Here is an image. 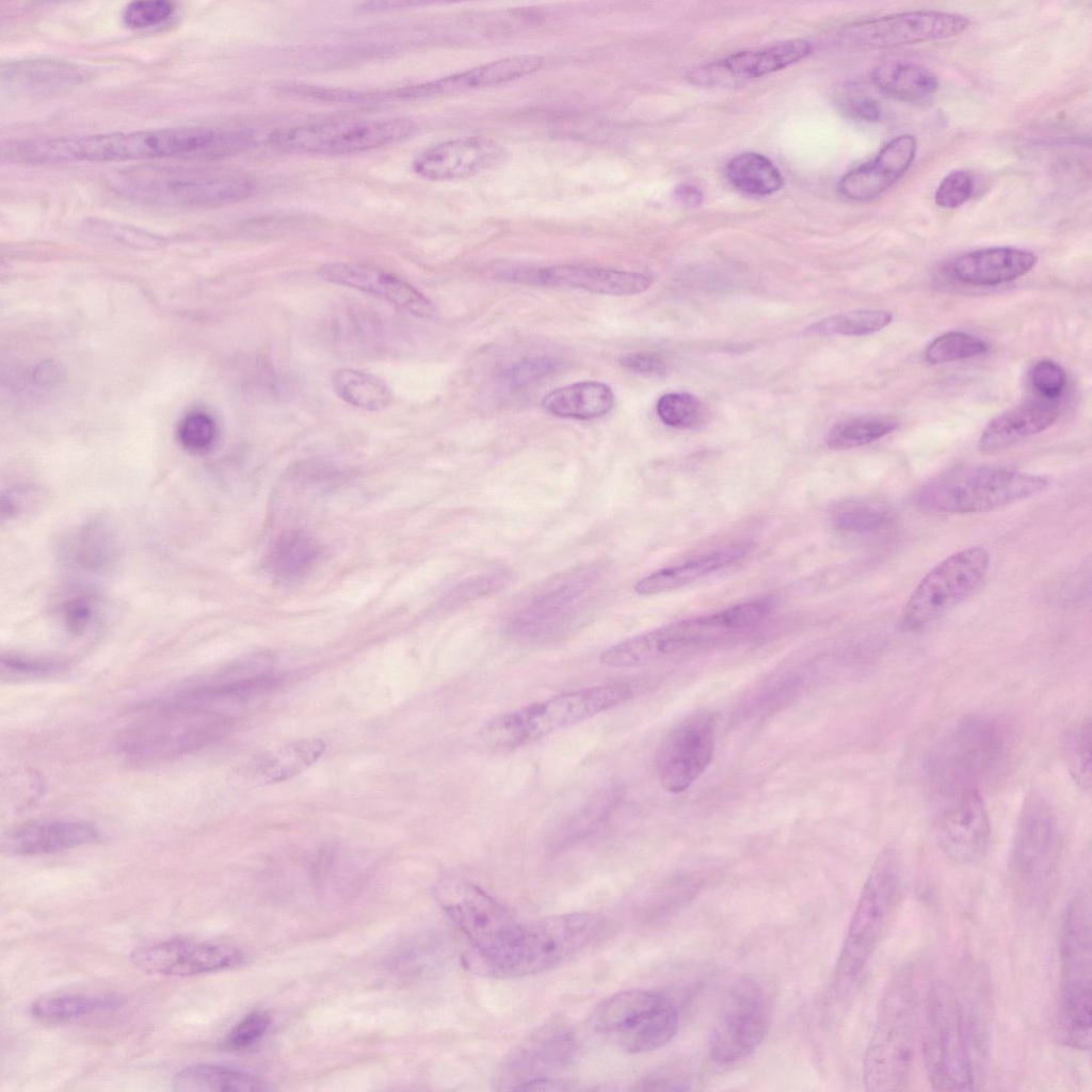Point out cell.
I'll return each mask as SVG.
<instances>
[{
    "label": "cell",
    "mask_w": 1092,
    "mask_h": 1092,
    "mask_svg": "<svg viewBox=\"0 0 1092 1092\" xmlns=\"http://www.w3.org/2000/svg\"><path fill=\"white\" fill-rule=\"evenodd\" d=\"M987 351V344L980 338L964 332L952 331L935 338L927 348L925 356L931 364H944L971 358Z\"/></svg>",
    "instance_id": "c3c4849f"
},
{
    "label": "cell",
    "mask_w": 1092,
    "mask_h": 1092,
    "mask_svg": "<svg viewBox=\"0 0 1092 1092\" xmlns=\"http://www.w3.org/2000/svg\"><path fill=\"white\" fill-rule=\"evenodd\" d=\"M504 278L551 287H569L608 295H631L647 290L652 279L641 273L582 264L508 270Z\"/></svg>",
    "instance_id": "d4e9b609"
},
{
    "label": "cell",
    "mask_w": 1092,
    "mask_h": 1092,
    "mask_svg": "<svg viewBox=\"0 0 1092 1092\" xmlns=\"http://www.w3.org/2000/svg\"><path fill=\"white\" fill-rule=\"evenodd\" d=\"M903 889L901 860L895 850L885 849L870 868L849 922L834 976V991L839 997L857 985L895 921Z\"/></svg>",
    "instance_id": "277c9868"
},
{
    "label": "cell",
    "mask_w": 1092,
    "mask_h": 1092,
    "mask_svg": "<svg viewBox=\"0 0 1092 1092\" xmlns=\"http://www.w3.org/2000/svg\"><path fill=\"white\" fill-rule=\"evenodd\" d=\"M916 151L917 141L914 135L905 133L892 139L872 160L848 172L840 179V194L855 202L877 198L905 174Z\"/></svg>",
    "instance_id": "83f0119b"
},
{
    "label": "cell",
    "mask_w": 1092,
    "mask_h": 1092,
    "mask_svg": "<svg viewBox=\"0 0 1092 1092\" xmlns=\"http://www.w3.org/2000/svg\"><path fill=\"white\" fill-rule=\"evenodd\" d=\"M990 567V553L971 546L952 553L919 581L900 613L899 626L905 632L927 628L963 601L981 583Z\"/></svg>",
    "instance_id": "2e32d148"
},
{
    "label": "cell",
    "mask_w": 1092,
    "mask_h": 1092,
    "mask_svg": "<svg viewBox=\"0 0 1092 1092\" xmlns=\"http://www.w3.org/2000/svg\"><path fill=\"white\" fill-rule=\"evenodd\" d=\"M1029 378L1035 391L1048 400L1059 398L1066 385L1063 368L1050 359L1035 363L1030 370Z\"/></svg>",
    "instance_id": "6f0895ef"
},
{
    "label": "cell",
    "mask_w": 1092,
    "mask_h": 1092,
    "mask_svg": "<svg viewBox=\"0 0 1092 1092\" xmlns=\"http://www.w3.org/2000/svg\"><path fill=\"white\" fill-rule=\"evenodd\" d=\"M770 609V601L756 599L678 621L611 645L599 660L610 668H635L707 647L754 626Z\"/></svg>",
    "instance_id": "52a82bcc"
},
{
    "label": "cell",
    "mask_w": 1092,
    "mask_h": 1092,
    "mask_svg": "<svg viewBox=\"0 0 1092 1092\" xmlns=\"http://www.w3.org/2000/svg\"><path fill=\"white\" fill-rule=\"evenodd\" d=\"M99 837L95 824L84 820H37L15 828L3 840V847L22 856L62 852L92 844Z\"/></svg>",
    "instance_id": "f546056e"
},
{
    "label": "cell",
    "mask_w": 1092,
    "mask_h": 1092,
    "mask_svg": "<svg viewBox=\"0 0 1092 1092\" xmlns=\"http://www.w3.org/2000/svg\"><path fill=\"white\" fill-rule=\"evenodd\" d=\"M270 1016L255 1011L242 1018L227 1034L223 1047L231 1050H243L258 1043L268 1031Z\"/></svg>",
    "instance_id": "11a10c76"
},
{
    "label": "cell",
    "mask_w": 1092,
    "mask_h": 1092,
    "mask_svg": "<svg viewBox=\"0 0 1092 1092\" xmlns=\"http://www.w3.org/2000/svg\"><path fill=\"white\" fill-rule=\"evenodd\" d=\"M325 751L321 739H300L261 755L255 764L260 784L287 781L309 768Z\"/></svg>",
    "instance_id": "f35d334b"
},
{
    "label": "cell",
    "mask_w": 1092,
    "mask_h": 1092,
    "mask_svg": "<svg viewBox=\"0 0 1092 1092\" xmlns=\"http://www.w3.org/2000/svg\"><path fill=\"white\" fill-rule=\"evenodd\" d=\"M621 365L636 373L646 375H661L668 369L667 362L656 353H633L625 355L620 360Z\"/></svg>",
    "instance_id": "91938a15"
},
{
    "label": "cell",
    "mask_w": 1092,
    "mask_h": 1092,
    "mask_svg": "<svg viewBox=\"0 0 1092 1092\" xmlns=\"http://www.w3.org/2000/svg\"><path fill=\"white\" fill-rule=\"evenodd\" d=\"M893 513L883 503L856 500L844 504L834 513L833 525L837 530L850 533H871L888 527Z\"/></svg>",
    "instance_id": "bcb514c9"
},
{
    "label": "cell",
    "mask_w": 1092,
    "mask_h": 1092,
    "mask_svg": "<svg viewBox=\"0 0 1092 1092\" xmlns=\"http://www.w3.org/2000/svg\"><path fill=\"white\" fill-rule=\"evenodd\" d=\"M974 191V177L968 171L950 172L940 182L935 194V204L944 209H954L965 204Z\"/></svg>",
    "instance_id": "9f6ffc18"
},
{
    "label": "cell",
    "mask_w": 1092,
    "mask_h": 1092,
    "mask_svg": "<svg viewBox=\"0 0 1092 1092\" xmlns=\"http://www.w3.org/2000/svg\"><path fill=\"white\" fill-rule=\"evenodd\" d=\"M1091 728L1090 718L1081 720L1066 734L1063 743L1067 770L1085 790L1091 788Z\"/></svg>",
    "instance_id": "7dc6e473"
},
{
    "label": "cell",
    "mask_w": 1092,
    "mask_h": 1092,
    "mask_svg": "<svg viewBox=\"0 0 1092 1092\" xmlns=\"http://www.w3.org/2000/svg\"><path fill=\"white\" fill-rule=\"evenodd\" d=\"M726 176L737 190L753 196L773 194L784 183L780 170L772 161L752 151L734 156L727 162Z\"/></svg>",
    "instance_id": "b9f144b4"
},
{
    "label": "cell",
    "mask_w": 1092,
    "mask_h": 1092,
    "mask_svg": "<svg viewBox=\"0 0 1092 1092\" xmlns=\"http://www.w3.org/2000/svg\"><path fill=\"white\" fill-rule=\"evenodd\" d=\"M543 65L537 54H518L489 62L437 80L394 90L395 100H422L497 85L531 75Z\"/></svg>",
    "instance_id": "484cf974"
},
{
    "label": "cell",
    "mask_w": 1092,
    "mask_h": 1092,
    "mask_svg": "<svg viewBox=\"0 0 1092 1092\" xmlns=\"http://www.w3.org/2000/svg\"><path fill=\"white\" fill-rule=\"evenodd\" d=\"M122 197L166 209H204L231 205L252 196L256 182L231 172L143 167L123 171L111 179Z\"/></svg>",
    "instance_id": "ba28073f"
},
{
    "label": "cell",
    "mask_w": 1092,
    "mask_h": 1092,
    "mask_svg": "<svg viewBox=\"0 0 1092 1092\" xmlns=\"http://www.w3.org/2000/svg\"><path fill=\"white\" fill-rule=\"evenodd\" d=\"M594 1029L630 1054L658 1049L675 1035L678 1011L660 992L626 990L605 999L592 1015Z\"/></svg>",
    "instance_id": "5bb4252c"
},
{
    "label": "cell",
    "mask_w": 1092,
    "mask_h": 1092,
    "mask_svg": "<svg viewBox=\"0 0 1092 1092\" xmlns=\"http://www.w3.org/2000/svg\"><path fill=\"white\" fill-rule=\"evenodd\" d=\"M256 141L247 127L187 126L16 139L2 143L1 156L22 164L214 159L245 152Z\"/></svg>",
    "instance_id": "6da1fadb"
},
{
    "label": "cell",
    "mask_w": 1092,
    "mask_h": 1092,
    "mask_svg": "<svg viewBox=\"0 0 1092 1092\" xmlns=\"http://www.w3.org/2000/svg\"><path fill=\"white\" fill-rule=\"evenodd\" d=\"M768 993L753 978L732 982L709 1035V1055L721 1065L750 1056L765 1040L771 1025Z\"/></svg>",
    "instance_id": "e0dca14e"
},
{
    "label": "cell",
    "mask_w": 1092,
    "mask_h": 1092,
    "mask_svg": "<svg viewBox=\"0 0 1092 1092\" xmlns=\"http://www.w3.org/2000/svg\"><path fill=\"white\" fill-rule=\"evenodd\" d=\"M919 996L914 966L903 965L888 980L866 1049V1090L902 1091L910 1082L918 1044Z\"/></svg>",
    "instance_id": "3957f363"
},
{
    "label": "cell",
    "mask_w": 1092,
    "mask_h": 1092,
    "mask_svg": "<svg viewBox=\"0 0 1092 1092\" xmlns=\"http://www.w3.org/2000/svg\"><path fill=\"white\" fill-rule=\"evenodd\" d=\"M969 23L958 13L909 11L852 22L840 30L839 43L853 51L888 49L950 38Z\"/></svg>",
    "instance_id": "ac0fdd59"
},
{
    "label": "cell",
    "mask_w": 1092,
    "mask_h": 1092,
    "mask_svg": "<svg viewBox=\"0 0 1092 1092\" xmlns=\"http://www.w3.org/2000/svg\"><path fill=\"white\" fill-rule=\"evenodd\" d=\"M659 419L677 429L694 427L702 416V404L688 392H669L661 396L656 404Z\"/></svg>",
    "instance_id": "f907efd6"
},
{
    "label": "cell",
    "mask_w": 1092,
    "mask_h": 1092,
    "mask_svg": "<svg viewBox=\"0 0 1092 1092\" xmlns=\"http://www.w3.org/2000/svg\"><path fill=\"white\" fill-rule=\"evenodd\" d=\"M892 320L886 310L860 309L822 319L808 328L819 335L864 336L881 331Z\"/></svg>",
    "instance_id": "f6af8a7d"
},
{
    "label": "cell",
    "mask_w": 1092,
    "mask_h": 1092,
    "mask_svg": "<svg viewBox=\"0 0 1092 1092\" xmlns=\"http://www.w3.org/2000/svg\"><path fill=\"white\" fill-rule=\"evenodd\" d=\"M1092 918L1089 894L1066 905L1060 931V1026L1067 1046H1091Z\"/></svg>",
    "instance_id": "7c38bea8"
},
{
    "label": "cell",
    "mask_w": 1092,
    "mask_h": 1092,
    "mask_svg": "<svg viewBox=\"0 0 1092 1092\" xmlns=\"http://www.w3.org/2000/svg\"><path fill=\"white\" fill-rule=\"evenodd\" d=\"M87 73L69 61L50 58L19 59L1 67V87L18 97L62 94L85 82Z\"/></svg>",
    "instance_id": "f1b7e54d"
},
{
    "label": "cell",
    "mask_w": 1092,
    "mask_h": 1092,
    "mask_svg": "<svg viewBox=\"0 0 1092 1092\" xmlns=\"http://www.w3.org/2000/svg\"><path fill=\"white\" fill-rule=\"evenodd\" d=\"M425 3L420 1H368L359 5L362 11L370 13L390 12L396 10H404L423 6Z\"/></svg>",
    "instance_id": "6125c7cd"
},
{
    "label": "cell",
    "mask_w": 1092,
    "mask_h": 1092,
    "mask_svg": "<svg viewBox=\"0 0 1092 1092\" xmlns=\"http://www.w3.org/2000/svg\"><path fill=\"white\" fill-rule=\"evenodd\" d=\"M935 835L942 851L953 862L973 865L987 854L992 830L979 789L935 801Z\"/></svg>",
    "instance_id": "ffe728a7"
},
{
    "label": "cell",
    "mask_w": 1092,
    "mask_h": 1092,
    "mask_svg": "<svg viewBox=\"0 0 1092 1092\" xmlns=\"http://www.w3.org/2000/svg\"><path fill=\"white\" fill-rule=\"evenodd\" d=\"M244 956L238 947L193 938H168L135 948L130 960L147 974L192 977L240 965Z\"/></svg>",
    "instance_id": "44dd1931"
},
{
    "label": "cell",
    "mask_w": 1092,
    "mask_h": 1092,
    "mask_svg": "<svg viewBox=\"0 0 1092 1092\" xmlns=\"http://www.w3.org/2000/svg\"><path fill=\"white\" fill-rule=\"evenodd\" d=\"M415 130L407 117L338 119L280 129L270 135L269 143L288 152L337 156L392 145Z\"/></svg>",
    "instance_id": "9a60e30c"
},
{
    "label": "cell",
    "mask_w": 1092,
    "mask_h": 1092,
    "mask_svg": "<svg viewBox=\"0 0 1092 1092\" xmlns=\"http://www.w3.org/2000/svg\"><path fill=\"white\" fill-rule=\"evenodd\" d=\"M898 428V422L888 417L866 416L848 419L834 424L825 438L833 450H848L869 445Z\"/></svg>",
    "instance_id": "ee69618b"
},
{
    "label": "cell",
    "mask_w": 1092,
    "mask_h": 1092,
    "mask_svg": "<svg viewBox=\"0 0 1092 1092\" xmlns=\"http://www.w3.org/2000/svg\"><path fill=\"white\" fill-rule=\"evenodd\" d=\"M444 910L469 941L471 951L499 946L517 921L495 898L476 884L457 881L438 892Z\"/></svg>",
    "instance_id": "7402d4cb"
},
{
    "label": "cell",
    "mask_w": 1092,
    "mask_h": 1092,
    "mask_svg": "<svg viewBox=\"0 0 1092 1092\" xmlns=\"http://www.w3.org/2000/svg\"><path fill=\"white\" fill-rule=\"evenodd\" d=\"M575 1039L560 1025H547L531 1034L514 1049L503 1065V1080L511 1090L562 1069L573 1058Z\"/></svg>",
    "instance_id": "4316f807"
},
{
    "label": "cell",
    "mask_w": 1092,
    "mask_h": 1092,
    "mask_svg": "<svg viewBox=\"0 0 1092 1092\" xmlns=\"http://www.w3.org/2000/svg\"><path fill=\"white\" fill-rule=\"evenodd\" d=\"M559 366L560 362L550 356L528 358L507 369L501 384L509 390L520 389L552 373Z\"/></svg>",
    "instance_id": "f5cc1de1"
},
{
    "label": "cell",
    "mask_w": 1092,
    "mask_h": 1092,
    "mask_svg": "<svg viewBox=\"0 0 1092 1092\" xmlns=\"http://www.w3.org/2000/svg\"><path fill=\"white\" fill-rule=\"evenodd\" d=\"M1062 833L1056 812L1040 791H1030L1021 807L1009 858L1016 901L1041 912L1051 903L1059 883Z\"/></svg>",
    "instance_id": "5b68a950"
},
{
    "label": "cell",
    "mask_w": 1092,
    "mask_h": 1092,
    "mask_svg": "<svg viewBox=\"0 0 1092 1092\" xmlns=\"http://www.w3.org/2000/svg\"><path fill=\"white\" fill-rule=\"evenodd\" d=\"M674 197L685 206L695 207L703 200V194L697 187L680 184L674 191Z\"/></svg>",
    "instance_id": "be15d7a7"
},
{
    "label": "cell",
    "mask_w": 1092,
    "mask_h": 1092,
    "mask_svg": "<svg viewBox=\"0 0 1092 1092\" xmlns=\"http://www.w3.org/2000/svg\"><path fill=\"white\" fill-rule=\"evenodd\" d=\"M64 668V663L51 659H37L7 655L1 659L2 676L9 677H36L57 673Z\"/></svg>",
    "instance_id": "680465c9"
},
{
    "label": "cell",
    "mask_w": 1092,
    "mask_h": 1092,
    "mask_svg": "<svg viewBox=\"0 0 1092 1092\" xmlns=\"http://www.w3.org/2000/svg\"><path fill=\"white\" fill-rule=\"evenodd\" d=\"M844 109L849 116L862 122H877L881 118L879 103L867 96H853L844 102Z\"/></svg>",
    "instance_id": "94428289"
},
{
    "label": "cell",
    "mask_w": 1092,
    "mask_h": 1092,
    "mask_svg": "<svg viewBox=\"0 0 1092 1092\" xmlns=\"http://www.w3.org/2000/svg\"><path fill=\"white\" fill-rule=\"evenodd\" d=\"M332 387L344 403L356 408L381 412L389 407L394 394L389 385L376 375L353 368L337 369L332 375Z\"/></svg>",
    "instance_id": "60d3db41"
},
{
    "label": "cell",
    "mask_w": 1092,
    "mask_h": 1092,
    "mask_svg": "<svg viewBox=\"0 0 1092 1092\" xmlns=\"http://www.w3.org/2000/svg\"><path fill=\"white\" fill-rule=\"evenodd\" d=\"M99 605L91 595L68 598L60 607V617L66 630L79 636L87 631L98 619Z\"/></svg>",
    "instance_id": "db71d44e"
},
{
    "label": "cell",
    "mask_w": 1092,
    "mask_h": 1092,
    "mask_svg": "<svg viewBox=\"0 0 1092 1092\" xmlns=\"http://www.w3.org/2000/svg\"><path fill=\"white\" fill-rule=\"evenodd\" d=\"M121 1003L122 999L114 995L62 994L35 1000L30 1007V1013L39 1022L59 1024L111 1010Z\"/></svg>",
    "instance_id": "7bdbcfd3"
},
{
    "label": "cell",
    "mask_w": 1092,
    "mask_h": 1092,
    "mask_svg": "<svg viewBox=\"0 0 1092 1092\" xmlns=\"http://www.w3.org/2000/svg\"><path fill=\"white\" fill-rule=\"evenodd\" d=\"M319 557V545L310 536L290 531L278 536L271 546L267 565L278 581L293 582L307 575Z\"/></svg>",
    "instance_id": "ab89813d"
},
{
    "label": "cell",
    "mask_w": 1092,
    "mask_h": 1092,
    "mask_svg": "<svg viewBox=\"0 0 1092 1092\" xmlns=\"http://www.w3.org/2000/svg\"><path fill=\"white\" fill-rule=\"evenodd\" d=\"M542 404L553 416L590 420L612 410L614 395L605 383L585 381L552 390L543 399Z\"/></svg>",
    "instance_id": "d590c367"
},
{
    "label": "cell",
    "mask_w": 1092,
    "mask_h": 1092,
    "mask_svg": "<svg viewBox=\"0 0 1092 1092\" xmlns=\"http://www.w3.org/2000/svg\"><path fill=\"white\" fill-rule=\"evenodd\" d=\"M717 716L709 710L689 713L662 738L657 752V770L665 790L688 789L711 762L717 734Z\"/></svg>",
    "instance_id": "d6986e66"
},
{
    "label": "cell",
    "mask_w": 1092,
    "mask_h": 1092,
    "mask_svg": "<svg viewBox=\"0 0 1092 1092\" xmlns=\"http://www.w3.org/2000/svg\"><path fill=\"white\" fill-rule=\"evenodd\" d=\"M1059 413L1056 405L1045 401L1028 402L1010 408L986 424L979 437L978 448L983 453L1003 451L1049 428Z\"/></svg>",
    "instance_id": "1f68e13d"
},
{
    "label": "cell",
    "mask_w": 1092,
    "mask_h": 1092,
    "mask_svg": "<svg viewBox=\"0 0 1092 1092\" xmlns=\"http://www.w3.org/2000/svg\"><path fill=\"white\" fill-rule=\"evenodd\" d=\"M119 555V544L112 528L95 521L77 530L64 545V556L74 566L91 573L111 567Z\"/></svg>",
    "instance_id": "8d00e7d4"
},
{
    "label": "cell",
    "mask_w": 1092,
    "mask_h": 1092,
    "mask_svg": "<svg viewBox=\"0 0 1092 1092\" xmlns=\"http://www.w3.org/2000/svg\"><path fill=\"white\" fill-rule=\"evenodd\" d=\"M317 275L327 283L368 293L421 319H431L436 315L433 302L414 286L369 266L331 262L319 267Z\"/></svg>",
    "instance_id": "cb8c5ba5"
},
{
    "label": "cell",
    "mask_w": 1092,
    "mask_h": 1092,
    "mask_svg": "<svg viewBox=\"0 0 1092 1092\" xmlns=\"http://www.w3.org/2000/svg\"><path fill=\"white\" fill-rule=\"evenodd\" d=\"M1049 484V477L1040 473L968 466L931 478L919 487L915 500L920 508L936 513H983L1035 496Z\"/></svg>",
    "instance_id": "30bf717a"
},
{
    "label": "cell",
    "mask_w": 1092,
    "mask_h": 1092,
    "mask_svg": "<svg viewBox=\"0 0 1092 1092\" xmlns=\"http://www.w3.org/2000/svg\"><path fill=\"white\" fill-rule=\"evenodd\" d=\"M926 1074L936 1091L975 1090L977 1077L959 994L935 980L928 989L919 1033Z\"/></svg>",
    "instance_id": "8fae6325"
},
{
    "label": "cell",
    "mask_w": 1092,
    "mask_h": 1092,
    "mask_svg": "<svg viewBox=\"0 0 1092 1092\" xmlns=\"http://www.w3.org/2000/svg\"><path fill=\"white\" fill-rule=\"evenodd\" d=\"M226 728L227 721L220 711L166 701L147 718L122 730L116 745L134 761L157 762L197 751Z\"/></svg>",
    "instance_id": "4fadbf2b"
},
{
    "label": "cell",
    "mask_w": 1092,
    "mask_h": 1092,
    "mask_svg": "<svg viewBox=\"0 0 1092 1092\" xmlns=\"http://www.w3.org/2000/svg\"><path fill=\"white\" fill-rule=\"evenodd\" d=\"M1008 745L1003 725L989 716H969L930 749L924 770L933 801L979 789L1001 765Z\"/></svg>",
    "instance_id": "8992f818"
},
{
    "label": "cell",
    "mask_w": 1092,
    "mask_h": 1092,
    "mask_svg": "<svg viewBox=\"0 0 1092 1092\" xmlns=\"http://www.w3.org/2000/svg\"><path fill=\"white\" fill-rule=\"evenodd\" d=\"M502 146L493 140L471 136L438 143L413 161V172L432 181L463 179L494 168L505 160Z\"/></svg>",
    "instance_id": "603a6c76"
},
{
    "label": "cell",
    "mask_w": 1092,
    "mask_h": 1092,
    "mask_svg": "<svg viewBox=\"0 0 1092 1092\" xmlns=\"http://www.w3.org/2000/svg\"><path fill=\"white\" fill-rule=\"evenodd\" d=\"M748 553V547L736 545L698 557L686 563L656 571L635 584L641 595H653L685 587L722 569Z\"/></svg>",
    "instance_id": "d6a6232c"
},
{
    "label": "cell",
    "mask_w": 1092,
    "mask_h": 1092,
    "mask_svg": "<svg viewBox=\"0 0 1092 1092\" xmlns=\"http://www.w3.org/2000/svg\"><path fill=\"white\" fill-rule=\"evenodd\" d=\"M178 443L192 453H205L210 450L218 438V425L213 417L205 411L193 410L178 422L176 429Z\"/></svg>",
    "instance_id": "681fc988"
},
{
    "label": "cell",
    "mask_w": 1092,
    "mask_h": 1092,
    "mask_svg": "<svg viewBox=\"0 0 1092 1092\" xmlns=\"http://www.w3.org/2000/svg\"><path fill=\"white\" fill-rule=\"evenodd\" d=\"M632 696L624 684L582 688L529 704L488 722L480 733L496 752L512 751L620 706Z\"/></svg>",
    "instance_id": "9c48e42d"
},
{
    "label": "cell",
    "mask_w": 1092,
    "mask_h": 1092,
    "mask_svg": "<svg viewBox=\"0 0 1092 1092\" xmlns=\"http://www.w3.org/2000/svg\"><path fill=\"white\" fill-rule=\"evenodd\" d=\"M172 1089L182 1092H248L268 1090L256 1076L227 1066L198 1063L189 1065L172 1079Z\"/></svg>",
    "instance_id": "74e56055"
},
{
    "label": "cell",
    "mask_w": 1092,
    "mask_h": 1092,
    "mask_svg": "<svg viewBox=\"0 0 1092 1092\" xmlns=\"http://www.w3.org/2000/svg\"><path fill=\"white\" fill-rule=\"evenodd\" d=\"M608 929L596 913L576 912L517 922L507 938L486 952L468 951L464 964L489 978H516L553 968L584 952Z\"/></svg>",
    "instance_id": "7a4b0ae2"
},
{
    "label": "cell",
    "mask_w": 1092,
    "mask_h": 1092,
    "mask_svg": "<svg viewBox=\"0 0 1092 1092\" xmlns=\"http://www.w3.org/2000/svg\"><path fill=\"white\" fill-rule=\"evenodd\" d=\"M873 83L888 96L912 103L932 98L940 87L937 76L928 67L909 60H889L877 65Z\"/></svg>",
    "instance_id": "836d02e7"
},
{
    "label": "cell",
    "mask_w": 1092,
    "mask_h": 1092,
    "mask_svg": "<svg viewBox=\"0 0 1092 1092\" xmlns=\"http://www.w3.org/2000/svg\"><path fill=\"white\" fill-rule=\"evenodd\" d=\"M810 51L808 41L794 38L760 49L740 51L718 64L726 77L755 78L790 66L806 58Z\"/></svg>",
    "instance_id": "e575fe53"
},
{
    "label": "cell",
    "mask_w": 1092,
    "mask_h": 1092,
    "mask_svg": "<svg viewBox=\"0 0 1092 1092\" xmlns=\"http://www.w3.org/2000/svg\"><path fill=\"white\" fill-rule=\"evenodd\" d=\"M1038 257L1028 250L998 246L969 252L952 261L953 276L967 285L994 286L1028 273Z\"/></svg>",
    "instance_id": "4dcf8cb0"
},
{
    "label": "cell",
    "mask_w": 1092,
    "mask_h": 1092,
    "mask_svg": "<svg viewBox=\"0 0 1092 1092\" xmlns=\"http://www.w3.org/2000/svg\"><path fill=\"white\" fill-rule=\"evenodd\" d=\"M175 11V4L165 0L133 1L123 10L122 19L128 28L142 30L163 25Z\"/></svg>",
    "instance_id": "816d5d0a"
}]
</instances>
